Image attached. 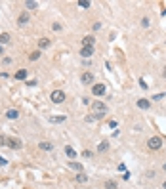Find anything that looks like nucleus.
<instances>
[{
  "label": "nucleus",
  "mask_w": 166,
  "mask_h": 189,
  "mask_svg": "<svg viewBox=\"0 0 166 189\" xmlns=\"http://www.w3.org/2000/svg\"><path fill=\"white\" fill-rule=\"evenodd\" d=\"M92 111H94L96 116H103L105 113H107V105H105L103 101H94L92 103Z\"/></svg>",
  "instance_id": "obj_1"
},
{
  "label": "nucleus",
  "mask_w": 166,
  "mask_h": 189,
  "mask_svg": "<svg viewBox=\"0 0 166 189\" xmlns=\"http://www.w3.org/2000/svg\"><path fill=\"white\" fill-rule=\"evenodd\" d=\"M147 147L151 151H159L160 147H162V139L159 138V136H153V138H149V142H147Z\"/></svg>",
  "instance_id": "obj_2"
},
{
  "label": "nucleus",
  "mask_w": 166,
  "mask_h": 189,
  "mask_svg": "<svg viewBox=\"0 0 166 189\" xmlns=\"http://www.w3.org/2000/svg\"><path fill=\"white\" fill-rule=\"evenodd\" d=\"M52 101L54 103H63L65 101V92L63 90H54L52 92Z\"/></svg>",
  "instance_id": "obj_3"
},
{
  "label": "nucleus",
  "mask_w": 166,
  "mask_h": 189,
  "mask_svg": "<svg viewBox=\"0 0 166 189\" xmlns=\"http://www.w3.org/2000/svg\"><path fill=\"white\" fill-rule=\"evenodd\" d=\"M80 82H82V84H92V82H94V73L84 71V73L80 75Z\"/></svg>",
  "instance_id": "obj_4"
},
{
  "label": "nucleus",
  "mask_w": 166,
  "mask_h": 189,
  "mask_svg": "<svg viewBox=\"0 0 166 189\" xmlns=\"http://www.w3.org/2000/svg\"><path fill=\"white\" fill-rule=\"evenodd\" d=\"M92 94L94 96H103L105 94V84H94V86H92Z\"/></svg>",
  "instance_id": "obj_5"
},
{
  "label": "nucleus",
  "mask_w": 166,
  "mask_h": 189,
  "mask_svg": "<svg viewBox=\"0 0 166 189\" xmlns=\"http://www.w3.org/2000/svg\"><path fill=\"white\" fill-rule=\"evenodd\" d=\"M8 147H10V149H19V147H21V142H19L17 138H10L8 139V143H6Z\"/></svg>",
  "instance_id": "obj_6"
},
{
  "label": "nucleus",
  "mask_w": 166,
  "mask_h": 189,
  "mask_svg": "<svg viewBox=\"0 0 166 189\" xmlns=\"http://www.w3.org/2000/svg\"><path fill=\"white\" fill-rule=\"evenodd\" d=\"M94 42H96L94 37H84L82 38V48H94Z\"/></svg>",
  "instance_id": "obj_7"
},
{
  "label": "nucleus",
  "mask_w": 166,
  "mask_h": 189,
  "mask_svg": "<svg viewBox=\"0 0 166 189\" xmlns=\"http://www.w3.org/2000/svg\"><path fill=\"white\" fill-rule=\"evenodd\" d=\"M6 116H8V119H11V120H15V119H19V111L17 109H8L6 111Z\"/></svg>",
  "instance_id": "obj_8"
},
{
  "label": "nucleus",
  "mask_w": 166,
  "mask_h": 189,
  "mask_svg": "<svg viewBox=\"0 0 166 189\" xmlns=\"http://www.w3.org/2000/svg\"><path fill=\"white\" fill-rule=\"evenodd\" d=\"M137 107H139V109H149V107H151V101H149V99H137Z\"/></svg>",
  "instance_id": "obj_9"
},
{
  "label": "nucleus",
  "mask_w": 166,
  "mask_h": 189,
  "mask_svg": "<svg viewBox=\"0 0 166 189\" xmlns=\"http://www.w3.org/2000/svg\"><path fill=\"white\" fill-rule=\"evenodd\" d=\"M65 155L69 157V159H73V160H75V159H76V151H75V149H73V147H71V145H67V147H65Z\"/></svg>",
  "instance_id": "obj_10"
},
{
  "label": "nucleus",
  "mask_w": 166,
  "mask_h": 189,
  "mask_svg": "<svg viewBox=\"0 0 166 189\" xmlns=\"http://www.w3.org/2000/svg\"><path fill=\"white\" fill-rule=\"evenodd\" d=\"M38 147H40L42 151H52V149H54V145H52L50 142H40V143H38Z\"/></svg>",
  "instance_id": "obj_11"
},
{
  "label": "nucleus",
  "mask_w": 166,
  "mask_h": 189,
  "mask_svg": "<svg viewBox=\"0 0 166 189\" xmlns=\"http://www.w3.org/2000/svg\"><path fill=\"white\" fill-rule=\"evenodd\" d=\"M92 54H94V48H82V50H80V55H82V57H92Z\"/></svg>",
  "instance_id": "obj_12"
},
{
  "label": "nucleus",
  "mask_w": 166,
  "mask_h": 189,
  "mask_svg": "<svg viewBox=\"0 0 166 189\" xmlns=\"http://www.w3.org/2000/svg\"><path fill=\"white\" fill-rule=\"evenodd\" d=\"M27 21H29V14H27V11H23V14L19 15L17 23H19V25H27Z\"/></svg>",
  "instance_id": "obj_13"
},
{
  "label": "nucleus",
  "mask_w": 166,
  "mask_h": 189,
  "mask_svg": "<svg viewBox=\"0 0 166 189\" xmlns=\"http://www.w3.org/2000/svg\"><path fill=\"white\" fill-rule=\"evenodd\" d=\"M14 78H15V80H23V78H27V71H25V69H19L17 73L14 75Z\"/></svg>",
  "instance_id": "obj_14"
},
{
  "label": "nucleus",
  "mask_w": 166,
  "mask_h": 189,
  "mask_svg": "<svg viewBox=\"0 0 166 189\" xmlns=\"http://www.w3.org/2000/svg\"><path fill=\"white\" fill-rule=\"evenodd\" d=\"M38 46H40V48H44V50H46V48L50 46V38H40V40H38Z\"/></svg>",
  "instance_id": "obj_15"
},
{
  "label": "nucleus",
  "mask_w": 166,
  "mask_h": 189,
  "mask_svg": "<svg viewBox=\"0 0 166 189\" xmlns=\"http://www.w3.org/2000/svg\"><path fill=\"white\" fill-rule=\"evenodd\" d=\"M76 182H78V183H86L88 182V176L84 174V172H80V174L76 176Z\"/></svg>",
  "instance_id": "obj_16"
},
{
  "label": "nucleus",
  "mask_w": 166,
  "mask_h": 189,
  "mask_svg": "<svg viewBox=\"0 0 166 189\" xmlns=\"http://www.w3.org/2000/svg\"><path fill=\"white\" fill-rule=\"evenodd\" d=\"M38 57H40V50H34V52H31V54H29V59H31V61H36Z\"/></svg>",
  "instance_id": "obj_17"
},
{
  "label": "nucleus",
  "mask_w": 166,
  "mask_h": 189,
  "mask_svg": "<svg viewBox=\"0 0 166 189\" xmlns=\"http://www.w3.org/2000/svg\"><path fill=\"white\" fill-rule=\"evenodd\" d=\"M71 168H73V170H76V172H78V174H80V172H82V164H80V162H75V160H73V162H71Z\"/></svg>",
  "instance_id": "obj_18"
},
{
  "label": "nucleus",
  "mask_w": 166,
  "mask_h": 189,
  "mask_svg": "<svg viewBox=\"0 0 166 189\" xmlns=\"http://www.w3.org/2000/svg\"><path fill=\"white\" fill-rule=\"evenodd\" d=\"M8 42H10V34L2 33V34H0V44H8Z\"/></svg>",
  "instance_id": "obj_19"
},
{
  "label": "nucleus",
  "mask_w": 166,
  "mask_h": 189,
  "mask_svg": "<svg viewBox=\"0 0 166 189\" xmlns=\"http://www.w3.org/2000/svg\"><path fill=\"white\" fill-rule=\"evenodd\" d=\"M107 149H109V143L107 142H101L99 145H98V151L99 153H103V151H107Z\"/></svg>",
  "instance_id": "obj_20"
},
{
  "label": "nucleus",
  "mask_w": 166,
  "mask_h": 189,
  "mask_svg": "<svg viewBox=\"0 0 166 189\" xmlns=\"http://www.w3.org/2000/svg\"><path fill=\"white\" fill-rule=\"evenodd\" d=\"M25 6H27V8H29V10H34V8H36V6H38V4H36V2H34V0H27V2H25Z\"/></svg>",
  "instance_id": "obj_21"
},
{
  "label": "nucleus",
  "mask_w": 166,
  "mask_h": 189,
  "mask_svg": "<svg viewBox=\"0 0 166 189\" xmlns=\"http://www.w3.org/2000/svg\"><path fill=\"white\" fill-rule=\"evenodd\" d=\"M105 187L107 189H116V183L113 182V180H107V182H105Z\"/></svg>",
  "instance_id": "obj_22"
},
{
  "label": "nucleus",
  "mask_w": 166,
  "mask_h": 189,
  "mask_svg": "<svg viewBox=\"0 0 166 189\" xmlns=\"http://www.w3.org/2000/svg\"><path fill=\"white\" fill-rule=\"evenodd\" d=\"M50 120H52V122H63L65 116H50Z\"/></svg>",
  "instance_id": "obj_23"
},
{
  "label": "nucleus",
  "mask_w": 166,
  "mask_h": 189,
  "mask_svg": "<svg viewBox=\"0 0 166 189\" xmlns=\"http://www.w3.org/2000/svg\"><path fill=\"white\" fill-rule=\"evenodd\" d=\"M78 6L80 8H90V2L88 0H78Z\"/></svg>",
  "instance_id": "obj_24"
},
{
  "label": "nucleus",
  "mask_w": 166,
  "mask_h": 189,
  "mask_svg": "<svg viewBox=\"0 0 166 189\" xmlns=\"http://www.w3.org/2000/svg\"><path fill=\"white\" fill-rule=\"evenodd\" d=\"M141 25H143V27H149L151 23H149V19H147V17H143V19H141Z\"/></svg>",
  "instance_id": "obj_25"
},
{
  "label": "nucleus",
  "mask_w": 166,
  "mask_h": 189,
  "mask_svg": "<svg viewBox=\"0 0 166 189\" xmlns=\"http://www.w3.org/2000/svg\"><path fill=\"white\" fill-rule=\"evenodd\" d=\"M6 143H8V139H6V138H4V136H2V134H0V145H6Z\"/></svg>",
  "instance_id": "obj_26"
},
{
  "label": "nucleus",
  "mask_w": 166,
  "mask_h": 189,
  "mask_svg": "<svg viewBox=\"0 0 166 189\" xmlns=\"http://www.w3.org/2000/svg\"><path fill=\"white\" fill-rule=\"evenodd\" d=\"M82 155H84V157H86V159H90V157H92V151H88V149H86V151H84V153H82Z\"/></svg>",
  "instance_id": "obj_27"
},
{
  "label": "nucleus",
  "mask_w": 166,
  "mask_h": 189,
  "mask_svg": "<svg viewBox=\"0 0 166 189\" xmlns=\"http://www.w3.org/2000/svg\"><path fill=\"white\" fill-rule=\"evenodd\" d=\"M54 31H61V25H59V23H54Z\"/></svg>",
  "instance_id": "obj_28"
},
{
  "label": "nucleus",
  "mask_w": 166,
  "mask_h": 189,
  "mask_svg": "<svg viewBox=\"0 0 166 189\" xmlns=\"http://www.w3.org/2000/svg\"><path fill=\"white\" fill-rule=\"evenodd\" d=\"M162 76H164V78H166V67H164V69H162Z\"/></svg>",
  "instance_id": "obj_29"
},
{
  "label": "nucleus",
  "mask_w": 166,
  "mask_h": 189,
  "mask_svg": "<svg viewBox=\"0 0 166 189\" xmlns=\"http://www.w3.org/2000/svg\"><path fill=\"white\" fill-rule=\"evenodd\" d=\"M162 170H164V172H166V162H164V164H162Z\"/></svg>",
  "instance_id": "obj_30"
},
{
  "label": "nucleus",
  "mask_w": 166,
  "mask_h": 189,
  "mask_svg": "<svg viewBox=\"0 0 166 189\" xmlns=\"http://www.w3.org/2000/svg\"><path fill=\"white\" fill-rule=\"evenodd\" d=\"M162 187H164V189H166V182H164V183H162Z\"/></svg>",
  "instance_id": "obj_31"
},
{
  "label": "nucleus",
  "mask_w": 166,
  "mask_h": 189,
  "mask_svg": "<svg viewBox=\"0 0 166 189\" xmlns=\"http://www.w3.org/2000/svg\"><path fill=\"white\" fill-rule=\"evenodd\" d=\"M0 54H2V46H0Z\"/></svg>",
  "instance_id": "obj_32"
}]
</instances>
